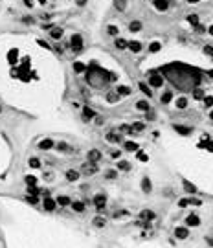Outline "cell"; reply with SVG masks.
Wrapping results in <instances>:
<instances>
[{
  "instance_id": "11",
  "label": "cell",
  "mask_w": 213,
  "mask_h": 248,
  "mask_svg": "<svg viewBox=\"0 0 213 248\" xmlns=\"http://www.w3.org/2000/svg\"><path fill=\"white\" fill-rule=\"evenodd\" d=\"M79 176H81V173H79V171H75V169H68L66 171V180L68 182H75Z\"/></svg>"
},
{
  "instance_id": "18",
  "label": "cell",
  "mask_w": 213,
  "mask_h": 248,
  "mask_svg": "<svg viewBox=\"0 0 213 248\" xmlns=\"http://www.w3.org/2000/svg\"><path fill=\"white\" fill-rule=\"evenodd\" d=\"M142 28H143V24H142L140 20H132V22L129 24V31H132V33H138Z\"/></svg>"
},
{
  "instance_id": "20",
  "label": "cell",
  "mask_w": 213,
  "mask_h": 248,
  "mask_svg": "<svg viewBox=\"0 0 213 248\" xmlns=\"http://www.w3.org/2000/svg\"><path fill=\"white\" fill-rule=\"evenodd\" d=\"M138 88H140L143 94H145L147 98H152V90H151V87H149L147 83H140V85H138Z\"/></svg>"
},
{
  "instance_id": "34",
  "label": "cell",
  "mask_w": 213,
  "mask_h": 248,
  "mask_svg": "<svg viewBox=\"0 0 213 248\" xmlns=\"http://www.w3.org/2000/svg\"><path fill=\"white\" fill-rule=\"evenodd\" d=\"M120 131L125 132V134H134V129H132L131 125H121V127H120Z\"/></svg>"
},
{
  "instance_id": "40",
  "label": "cell",
  "mask_w": 213,
  "mask_h": 248,
  "mask_svg": "<svg viewBox=\"0 0 213 248\" xmlns=\"http://www.w3.org/2000/svg\"><path fill=\"white\" fill-rule=\"evenodd\" d=\"M176 107H178V108H186V107H187V99H186V98H180V99L176 101Z\"/></svg>"
},
{
  "instance_id": "46",
  "label": "cell",
  "mask_w": 213,
  "mask_h": 248,
  "mask_svg": "<svg viewBox=\"0 0 213 248\" xmlns=\"http://www.w3.org/2000/svg\"><path fill=\"white\" fill-rule=\"evenodd\" d=\"M204 105H206V107H211V105H213V98H211V96L204 98Z\"/></svg>"
},
{
  "instance_id": "26",
  "label": "cell",
  "mask_w": 213,
  "mask_h": 248,
  "mask_svg": "<svg viewBox=\"0 0 213 248\" xmlns=\"http://www.w3.org/2000/svg\"><path fill=\"white\" fill-rule=\"evenodd\" d=\"M182 186H184V189H187V193H191V195H195V193H197V187H195L191 182L182 180Z\"/></svg>"
},
{
  "instance_id": "56",
  "label": "cell",
  "mask_w": 213,
  "mask_h": 248,
  "mask_svg": "<svg viewBox=\"0 0 213 248\" xmlns=\"http://www.w3.org/2000/svg\"><path fill=\"white\" fill-rule=\"evenodd\" d=\"M208 31H209V35H213V24H211V26L208 28Z\"/></svg>"
},
{
  "instance_id": "30",
  "label": "cell",
  "mask_w": 213,
  "mask_h": 248,
  "mask_svg": "<svg viewBox=\"0 0 213 248\" xmlns=\"http://www.w3.org/2000/svg\"><path fill=\"white\" fill-rule=\"evenodd\" d=\"M173 129L180 134H189L191 132V127H180V125H173Z\"/></svg>"
},
{
  "instance_id": "22",
  "label": "cell",
  "mask_w": 213,
  "mask_h": 248,
  "mask_svg": "<svg viewBox=\"0 0 213 248\" xmlns=\"http://www.w3.org/2000/svg\"><path fill=\"white\" fill-rule=\"evenodd\" d=\"M114 7H116V11H125L127 9V0H114Z\"/></svg>"
},
{
  "instance_id": "39",
  "label": "cell",
  "mask_w": 213,
  "mask_h": 248,
  "mask_svg": "<svg viewBox=\"0 0 213 248\" xmlns=\"http://www.w3.org/2000/svg\"><path fill=\"white\" fill-rule=\"evenodd\" d=\"M26 186H37V178L31 176V175H28L26 176Z\"/></svg>"
},
{
  "instance_id": "3",
  "label": "cell",
  "mask_w": 213,
  "mask_h": 248,
  "mask_svg": "<svg viewBox=\"0 0 213 248\" xmlns=\"http://www.w3.org/2000/svg\"><path fill=\"white\" fill-rule=\"evenodd\" d=\"M138 221H147V222L156 221V213H155V211H151V210H143V211H140Z\"/></svg>"
},
{
  "instance_id": "53",
  "label": "cell",
  "mask_w": 213,
  "mask_h": 248,
  "mask_svg": "<svg viewBox=\"0 0 213 248\" xmlns=\"http://www.w3.org/2000/svg\"><path fill=\"white\" fill-rule=\"evenodd\" d=\"M96 125H103V118L97 116V118H96Z\"/></svg>"
},
{
  "instance_id": "25",
  "label": "cell",
  "mask_w": 213,
  "mask_h": 248,
  "mask_svg": "<svg viewBox=\"0 0 213 248\" xmlns=\"http://www.w3.org/2000/svg\"><path fill=\"white\" fill-rule=\"evenodd\" d=\"M50 37H52L53 40H59V39L63 37V30L61 28H53L52 31H50Z\"/></svg>"
},
{
  "instance_id": "51",
  "label": "cell",
  "mask_w": 213,
  "mask_h": 248,
  "mask_svg": "<svg viewBox=\"0 0 213 248\" xmlns=\"http://www.w3.org/2000/svg\"><path fill=\"white\" fill-rule=\"evenodd\" d=\"M110 156H112V158H120V151H112V153H110Z\"/></svg>"
},
{
  "instance_id": "16",
  "label": "cell",
  "mask_w": 213,
  "mask_h": 248,
  "mask_svg": "<svg viewBox=\"0 0 213 248\" xmlns=\"http://www.w3.org/2000/svg\"><path fill=\"white\" fill-rule=\"evenodd\" d=\"M72 210L77 211V213H83L84 210H87V206H84V202H81V200H74L72 202Z\"/></svg>"
},
{
  "instance_id": "4",
  "label": "cell",
  "mask_w": 213,
  "mask_h": 248,
  "mask_svg": "<svg viewBox=\"0 0 213 248\" xmlns=\"http://www.w3.org/2000/svg\"><path fill=\"white\" fill-rule=\"evenodd\" d=\"M81 173H84V175H94V173H97V164H92V162L83 164V166H81Z\"/></svg>"
},
{
  "instance_id": "52",
  "label": "cell",
  "mask_w": 213,
  "mask_h": 248,
  "mask_svg": "<svg viewBox=\"0 0 213 248\" xmlns=\"http://www.w3.org/2000/svg\"><path fill=\"white\" fill-rule=\"evenodd\" d=\"M24 22H26V24H31L33 22V19H31V17H24V19H22Z\"/></svg>"
},
{
  "instance_id": "35",
  "label": "cell",
  "mask_w": 213,
  "mask_h": 248,
  "mask_svg": "<svg viewBox=\"0 0 213 248\" xmlns=\"http://www.w3.org/2000/svg\"><path fill=\"white\" fill-rule=\"evenodd\" d=\"M132 129H134V132H142L143 129H145V123H140V121H136V123L132 125Z\"/></svg>"
},
{
  "instance_id": "50",
  "label": "cell",
  "mask_w": 213,
  "mask_h": 248,
  "mask_svg": "<svg viewBox=\"0 0 213 248\" xmlns=\"http://www.w3.org/2000/svg\"><path fill=\"white\" fill-rule=\"evenodd\" d=\"M155 118H156V114L152 112V110H149V112H147V119H149V121H152Z\"/></svg>"
},
{
  "instance_id": "45",
  "label": "cell",
  "mask_w": 213,
  "mask_h": 248,
  "mask_svg": "<svg viewBox=\"0 0 213 248\" xmlns=\"http://www.w3.org/2000/svg\"><path fill=\"white\" fill-rule=\"evenodd\" d=\"M136 156H138V160H142V162H147V155H145V153H136Z\"/></svg>"
},
{
  "instance_id": "27",
  "label": "cell",
  "mask_w": 213,
  "mask_h": 248,
  "mask_svg": "<svg viewBox=\"0 0 213 248\" xmlns=\"http://www.w3.org/2000/svg\"><path fill=\"white\" fill-rule=\"evenodd\" d=\"M92 224L96 226V228H103L105 224H107V221H105V217H94V221H92Z\"/></svg>"
},
{
  "instance_id": "60",
  "label": "cell",
  "mask_w": 213,
  "mask_h": 248,
  "mask_svg": "<svg viewBox=\"0 0 213 248\" xmlns=\"http://www.w3.org/2000/svg\"><path fill=\"white\" fill-rule=\"evenodd\" d=\"M0 110H2V108H0Z\"/></svg>"
},
{
  "instance_id": "8",
  "label": "cell",
  "mask_w": 213,
  "mask_h": 248,
  "mask_svg": "<svg viewBox=\"0 0 213 248\" xmlns=\"http://www.w3.org/2000/svg\"><path fill=\"white\" fill-rule=\"evenodd\" d=\"M81 112H83V118H84V119H87V121H88V119H92V118H94V119H96V118H97V114H96V110H92V108H90V107H87V105H84V107L81 108Z\"/></svg>"
},
{
  "instance_id": "21",
  "label": "cell",
  "mask_w": 213,
  "mask_h": 248,
  "mask_svg": "<svg viewBox=\"0 0 213 248\" xmlns=\"http://www.w3.org/2000/svg\"><path fill=\"white\" fill-rule=\"evenodd\" d=\"M107 142H110V143H118V142H121V136L120 134H114V132H107Z\"/></svg>"
},
{
  "instance_id": "15",
  "label": "cell",
  "mask_w": 213,
  "mask_h": 248,
  "mask_svg": "<svg viewBox=\"0 0 213 248\" xmlns=\"http://www.w3.org/2000/svg\"><path fill=\"white\" fill-rule=\"evenodd\" d=\"M152 2H155V7L158 11H165L167 7H169V2L167 0H152Z\"/></svg>"
},
{
  "instance_id": "54",
  "label": "cell",
  "mask_w": 213,
  "mask_h": 248,
  "mask_svg": "<svg viewBox=\"0 0 213 248\" xmlns=\"http://www.w3.org/2000/svg\"><path fill=\"white\" fill-rule=\"evenodd\" d=\"M87 4V0H77V6H84Z\"/></svg>"
},
{
  "instance_id": "57",
  "label": "cell",
  "mask_w": 213,
  "mask_h": 248,
  "mask_svg": "<svg viewBox=\"0 0 213 248\" xmlns=\"http://www.w3.org/2000/svg\"><path fill=\"white\" fill-rule=\"evenodd\" d=\"M187 2H189V4H195V2H199V0H187Z\"/></svg>"
},
{
  "instance_id": "9",
  "label": "cell",
  "mask_w": 213,
  "mask_h": 248,
  "mask_svg": "<svg viewBox=\"0 0 213 248\" xmlns=\"http://www.w3.org/2000/svg\"><path fill=\"white\" fill-rule=\"evenodd\" d=\"M175 235L178 239H187L189 237V230H187L186 226H178V228H175Z\"/></svg>"
},
{
  "instance_id": "7",
  "label": "cell",
  "mask_w": 213,
  "mask_h": 248,
  "mask_svg": "<svg viewBox=\"0 0 213 248\" xmlns=\"http://www.w3.org/2000/svg\"><path fill=\"white\" fill-rule=\"evenodd\" d=\"M103 158V155H101V151H97V149H92V151H88V162H92V164H97V162Z\"/></svg>"
},
{
  "instance_id": "36",
  "label": "cell",
  "mask_w": 213,
  "mask_h": 248,
  "mask_svg": "<svg viewBox=\"0 0 213 248\" xmlns=\"http://www.w3.org/2000/svg\"><path fill=\"white\" fill-rule=\"evenodd\" d=\"M125 149L127 151H138V145L134 142H125Z\"/></svg>"
},
{
  "instance_id": "10",
  "label": "cell",
  "mask_w": 213,
  "mask_h": 248,
  "mask_svg": "<svg viewBox=\"0 0 213 248\" xmlns=\"http://www.w3.org/2000/svg\"><path fill=\"white\" fill-rule=\"evenodd\" d=\"M53 145H55V142H53L52 138H46V140H40V142H39V149L48 151V149H52Z\"/></svg>"
},
{
  "instance_id": "43",
  "label": "cell",
  "mask_w": 213,
  "mask_h": 248,
  "mask_svg": "<svg viewBox=\"0 0 213 248\" xmlns=\"http://www.w3.org/2000/svg\"><path fill=\"white\" fill-rule=\"evenodd\" d=\"M178 206H180V208L189 206V199H180V200H178Z\"/></svg>"
},
{
  "instance_id": "6",
  "label": "cell",
  "mask_w": 213,
  "mask_h": 248,
  "mask_svg": "<svg viewBox=\"0 0 213 248\" xmlns=\"http://www.w3.org/2000/svg\"><path fill=\"white\" fill-rule=\"evenodd\" d=\"M149 85L152 88H160L162 85H164V79H162V75H158V74H152L151 77H149Z\"/></svg>"
},
{
  "instance_id": "44",
  "label": "cell",
  "mask_w": 213,
  "mask_h": 248,
  "mask_svg": "<svg viewBox=\"0 0 213 248\" xmlns=\"http://www.w3.org/2000/svg\"><path fill=\"white\" fill-rule=\"evenodd\" d=\"M149 50H151V52H158V50H160V42H152V44L149 46Z\"/></svg>"
},
{
  "instance_id": "33",
  "label": "cell",
  "mask_w": 213,
  "mask_h": 248,
  "mask_svg": "<svg viewBox=\"0 0 213 248\" xmlns=\"http://www.w3.org/2000/svg\"><path fill=\"white\" fill-rule=\"evenodd\" d=\"M193 98L195 99H204V90L202 88H195L193 90Z\"/></svg>"
},
{
  "instance_id": "32",
  "label": "cell",
  "mask_w": 213,
  "mask_h": 248,
  "mask_svg": "<svg viewBox=\"0 0 213 248\" xmlns=\"http://www.w3.org/2000/svg\"><path fill=\"white\" fill-rule=\"evenodd\" d=\"M42 164H40V160L37 158V156H31L30 158V167H33V169H39Z\"/></svg>"
},
{
  "instance_id": "31",
  "label": "cell",
  "mask_w": 213,
  "mask_h": 248,
  "mask_svg": "<svg viewBox=\"0 0 213 248\" xmlns=\"http://www.w3.org/2000/svg\"><path fill=\"white\" fill-rule=\"evenodd\" d=\"M118 169H121V171H131V164L127 160H120L118 162Z\"/></svg>"
},
{
  "instance_id": "17",
  "label": "cell",
  "mask_w": 213,
  "mask_h": 248,
  "mask_svg": "<svg viewBox=\"0 0 213 248\" xmlns=\"http://www.w3.org/2000/svg\"><path fill=\"white\" fill-rule=\"evenodd\" d=\"M160 101H162V103H164V105H167V103H171V101H173V92H171V90H165L164 94H162V98H160Z\"/></svg>"
},
{
  "instance_id": "47",
  "label": "cell",
  "mask_w": 213,
  "mask_h": 248,
  "mask_svg": "<svg viewBox=\"0 0 213 248\" xmlns=\"http://www.w3.org/2000/svg\"><path fill=\"white\" fill-rule=\"evenodd\" d=\"M57 149H59V151H70V147H68L66 143H59V145H57Z\"/></svg>"
},
{
  "instance_id": "37",
  "label": "cell",
  "mask_w": 213,
  "mask_h": 248,
  "mask_svg": "<svg viewBox=\"0 0 213 248\" xmlns=\"http://www.w3.org/2000/svg\"><path fill=\"white\" fill-rule=\"evenodd\" d=\"M105 176L108 178V180H114V178L118 176V171H114V169H108L107 173H105Z\"/></svg>"
},
{
  "instance_id": "42",
  "label": "cell",
  "mask_w": 213,
  "mask_h": 248,
  "mask_svg": "<svg viewBox=\"0 0 213 248\" xmlns=\"http://www.w3.org/2000/svg\"><path fill=\"white\" fill-rule=\"evenodd\" d=\"M123 215L127 217V215H129V211H127V210H120V211H116V213H114V219H118V217H123Z\"/></svg>"
},
{
  "instance_id": "29",
  "label": "cell",
  "mask_w": 213,
  "mask_h": 248,
  "mask_svg": "<svg viewBox=\"0 0 213 248\" xmlns=\"http://www.w3.org/2000/svg\"><path fill=\"white\" fill-rule=\"evenodd\" d=\"M187 22H189L191 26L197 28L199 24H200V19H199V15H189V17H187Z\"/></svg>"
},
{
  "instance_id": "41",
  "label": "cell",
  "mask_w": 213,
  "mask_h": 248,
  "mask_svg": "<svg viewBox=\"0 0 213 248\" xmlns=\"http://www.w3.org/2000/svg\"><path fill=\"white\" fill-rule=\"evenodd\" d=\"M107 31H108V35L116 37V35H118V31H120V30H118L116 26H108V28H107Z\"/></svg>"
},
{
  "instance_id": "48",
  "label": "cell",
  "mask_w": 213,
  "mask_h": 248,
  "mask_svg": "<svg viewBox=\"0 0 213 248\" xmlns=\"http://www.w3.org/2000/svg\"><path fill=\"white\" fill-rule=\"evenodd\" d=\"M204 54H208V55H213V46H204Z\"/></svg>"
},
{
  "instance_id": "55",
  "label": "cell",
  "mask_w": 213,
  "mask_h": 248,
  "mask_svg": "<svg viewBox=\"0 0 213 248\" xmlns=\"http://www.w3.org/2000/svg\"><path fill=\"white\" fill-rule=\"evenodd\" d=\"M24 4H26L28 7H31V0H24Z\"/></svg>"
},
{
  "instance_id": "12",
  "label": "cell",
  "mask_w": 213,
  "mask_h": 248,
  "mask_svg": "<svg viewBox=\"0 0 213 248\" xmlns=\"http://www.w3.org/2000/svg\"><path fill=\"white\" fill-rule=\"evenodd\" d=\"M57 206H72V199H70V197H66V195H61V197H57Z\"/></svg>"
},
{
  "instance_id": "24",
  "label": "cell",
  "mask_w": 213,
  "mask_h": 248,
  "mask_svg": "<svg viewBox=\"0 0 213 248\" xmlns=\"http://www.w3.org/2000/svg\"><path fill=\"white\" fill-rule=\"evenodd\" d=\"M142 189H143V193H151V180H149V176L142 178Z\"/></svg>"
},
{
  "instance_id": "49",
  "label": "cell",
  "mask_w": 213,
  "mask_h": 248,
  "mask_svg": "<svg viewBox=\"0 0 213 248\" xmlns=\"http://www.w3.org/2000/svg\"><path fill=\"white\" fill-rule=\"evenodd\" d=\"M28 202H31V204H39V197H28Z\"/></svg>"
},
{
  "instance_id": "1",
  "label": "cell",
  "mask_w": 213,
  "mask_h": 248,
  "mask_svg": "<svg viewBox=\"0 0 213 248\" xmlns=\"http://www.w3.org/2000/svg\"><path fill=\"white\" fill-rule=\"evenodd\" d=\"M68 46H70V50L74 54H79L81 50H83V37L79 35V33H74L70 42H68Z\"/></svg>"
},
{
  "instance_id": "19",
  "label": "cell",
  "mask_w": 213,
  "mask_h": 248,
  "mask_svg": "<svg viewBox=\"0 0 213 248\" xmlns=\"http://www.w3.org/2000/svg\"><path fill=\"white\" fill-rule=\"evenodd\" d=\"M200 224V219L197 215H189L186 219V226H199Z\"/></svg>"
},
{
  "instance_id": "58",
  "label": "cell",
  "mask_w": 213,
  "mask_h": 248,
  "mask_svg": "<svg viewBox=\"0 0 213 248\" xmlns=\"http://www.w3.org/2000/svg\"><path fill=\"white\" fill-rule=\"evenodd\" d=\"M209 118H211V119H213V110H211V112H209Z\"/></svg>"
},
{
  "instance_id": "38",
  "label": "cell",
  "mask_w": 213,
  "mask_h": 248,
  "mask_svg": "<svg viewBox=\"0 0 213 248\" xmlns=\"http://www.w3.org/2000/svg\"><path fill=\"white\" fill-rule=\"evenodd\" d=\"M74 70L79 74V72H84V70H87V66H84L83 63H74Z\"/></svg>"
},
{
  "instance_id": "14",
  "label": "cell",
  "mask_w": 213,
  "mask_h": 248,
  "mask_svg": "<svg viewBox=\"0 0 213 248\" xmlns=\"http://www.w3.org/2000/svg\"><path fill=\"white\" fill-rule=\"evenodd\" d=\"M136 108H138V110H142V112H149V110H151V105H149V101H145V99H140L138 103H136Z\"/></svg>"
},
{
  "instance_id": "59",
  "label": "cell",
  "mask_w": 213,
  "mask_h": 248,
  "mask_svg": "<svg viewBox=\"0 0 213 248\" xmlns=\"http://www.w3.org/2000/svg\"><path fill=\"white\" fill-rule=\"evenodd\" d=\"M209 75H211V77H213V70H211V72H209Z\"/></svg>"
},
{
  "instance_id": "23",
  "label": "cell",
  "mask_w": 213,
  "mask_h": 248,
  "mask_svg": "<svg viewBox=\"0 0 213 248\" xmlns=\"http://www.w3.org/2000/svg\"><path fill=\"white\" fill-rule=\"evenodd\" d=\"M114 46H116L118 50H127V48H129V40H125V39H116Z\"/></svg>"
},
{
  "instance_id": "28",
  "label": "cell",
  "mask_w": 213,
  "mask_h": 248,
  "mask_svg": "<svg viewBox=\"0 0 213 248\" xmlns=\"http://www.w3.org/2000/svg\"><path fill=\"white\" fill-rule=\"evenodd\" d=\"M118 96H131L132 94V90H131V87H118Z\"/></svg>"
},
{
  "instance_id": "13",
  "label": "cell",
  "mask_w": 213,
  "mask_h": 248,
  "mask_svg": "<svg viewBox=\"0 0 213 248\" xmlns=\"http://www.w3.org/2000/svg\"><path fill=\"white\" fill-rule=\"evenodd\" d=\"M142 42L140 40H129V50L131 52H134V54H138V52H142Z\"/></svg>"
},
{
  "instance_id": "5",
  "label": "cell",
  "mask_w": 213,
  "mask_h": 248,
  "mask_svg": "<svg viewBox=\"0 0 213 248\" xmlns=\"http://www.w3.org/2000/svg\"><path fill=\"white\" fill-rule=\"evenodd\" d=\"M42 206H44L46 211H53L57 208V200L52 199V197H44V200H42Z\"/></svg>"
},
{
  "instance_id": "2",
  "label": "cell",
  "mask_w": 213,
  "mask_h": 248,
  "mask_svg": "<svg viewBox=\"0 0 213 248\" xmlns=\"http://www.w3.org/2000/svg\"><path fill=\"white\" fill-rule=\"evenodd\" d=\"M94 206H96L97 210H101V211H103L105 210V206H107V195H103V193H99V195H96V197H94Z\"/></svg>"
}]
</instances>
